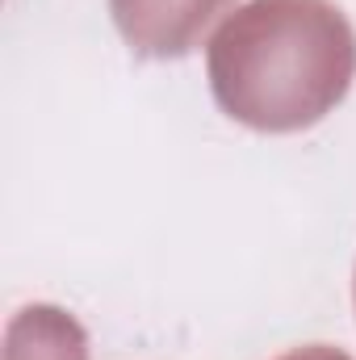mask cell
Here are the masks:
<instances>
[{"instance_id":"obj_1","label":"cell","mask_w":356,"mask_h":360,"mask_svg":"<svg viewBox=\"0 0 356 360\" xmlns=\"http://www.w3.org/2000/svg\"><path fill=\"white\" fill-rule=\"evenodd\" d=\"M210 92L260 134L323 122L356 80V30L331 0H248L205 46Z\"/></svg>"},{"instance_id":"obj_2","label":"cell","mask_w":356,"mask_h":360,"mask_svg":"<svg viewBox=\"0 0 356 360\" xmlns=\"http://www.w3.org/2000/svg\"><path fill=\"white\" fill-rule=\"evenodd\" d=\"M235 0H109L113 25L143 59H184Z\"/></svg>"},{"instance_id":"obj_3","label":"cell","mask_w":356,"mask_h":360,"mask_svg":"<svg viewBox=\"0 0 356 360\" xmlns=\"http://www.w3.org/2000/svg\"><path fill=\"white\" fill-rule=\"evenodd\" d=\"M4 360H89L80 323L55 306H30L8 323Z\"/></svg>"},{"instance_id":"obj_4","label":"cell","mask_w":356,"mask_h":360,"mask_svg":"<svg viewBox=\"0 0 356 360\" xmlns=\"http://www.w3.org/2000/svg\"><path fill=\"white\" fill-rule=\"evenodd\" d=\"M276 360H352L348 352H340V348H331V344H306V348H293V352H285V356Z\"/></svg>"},{"instance_id":"obj_5","label":"cell","mask_w":356,"mask_h":360,"mask_svg":"<svg viewBox=\"0 0 356 360\" xmlns=\"http://www.w3.org/2000/svg\"><path fill=\"white\" fill-rule=\"evenodd\" d=\"M352 293H356V276H352Z\"/></svg>"}]
</instances>
